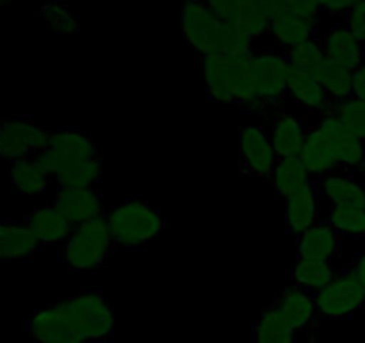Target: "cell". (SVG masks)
Instances as JSON below:
<instances>
[{
    "label": "cell",
    "instance_id": "37",
    "mask_svg": "<svg viewBox=\"0 0 365 343\" xmlns=\"http://www.w3.org/2000/svg\"><path fill=\"white\" fill-rule=\"evenodd\" d=\"M245 0H205L207 6L217 14L223 21L230 20L235 14V11L242 6Z\"/></svg>",
    "mask_w": 365,
    "mask_h": 343
},
{
    "label": "cell",
    "instance_id": "18",
    "mask_svg": "<svg viewBox=\"0 0 365 343\" xmlns=\"http://www.w3.org/2000/svg\"><path fill=\"white\" fill-rule=\"evenodd\" d=\"M321 200L323 199H321L319 192H317L316 182L285 200L284 222L289 234L298 238L299 234L314 227L317 222H321Z\"/></svg>",
    "mask_w": 365,
    "mask_h": 343
},
{
    "label": "cell",
    "instance_id": "7",
    "mask_svg": "<svg viewBox=\"0 0 365 343\" xmlns=\"http://www.w3.org/2000/svg\"><path fill=\"white\" fill-rule=\"evenodd\" d=\"M314 299L319 317L331 320L349 318L356 311H365V289L353 270L339 272L330 284L314 293Z\"/></svg>",
    "mask_w": 365,
    "mask_h": 343
},
{
    "label": "cell",
    "instance_id": "30",
    "mask_svg": "<svg viewBox=\"0 0 365 343\" xmlns=\"http://www.w3.org/2000/svg\"><path fill=\"white\" fill-rule=\"evenodd\" d=\"M38 16L53 34H75L81 31V20L77 13L61 0H50L43 4L38 11Z\"/></svg>",
    "mask_w": 365,
    "mask_h": 343
},
{
    "label": "cell",
    "instance_id": "13",
    "mask_svg": "<svg viewBox=\"0 0 365 343\" xmlns=\"http://www.w3.org/2000/svg\"><path fill=\"white\" fill-rule=\"evenodd\" d=\"M269 306L296 332L307 331L319 317L314 293L294 284L282 289Z\"/></svg>",
    "mask_w": 365,
    "mask_h": 343
},
{
    "label": "cell",
    "instance_id": "31",
    "mask_svg": "<svg viewBox=\"0 0 365 343\" xmlns=\"http://www.w3.org/2000/svg\"><path fill=\"white\" fill-rule=\"evenodd\" d=\"M328 222L346 238H365V207L328 206Z\"/></svg>",
    "mask_w": 365,
    "mask_h": 343
},
{
    "label": "cell",
    "instance_id": "1",
    "mask_svg": "<svg viewBox=\"0 0 365 343\" xmlns=\"http://www.w3.org/2000/svg\"><path fill=\"white\" fill-rule=\"evenodd\" d=\"M116 249H141L160 236L166 224L159 207L141 197H132L106 214Z\"/></svg>",
    "mask_w": 365,
    "mask_h": 343
},
{
    "label": "cell",
    "instance_id": "28",
    "mask_svg": "<svg viewBox=\"0 0 365 343\" xmlns=\"http://www.w3.org/2000/svg\"><path fill=\"white\" fill-rule=\"evenodd\" d=\"M285 57H287L289 64L292 68H299L303 71H309L314 79L321 82V79L327 75V71L330 70L331 63L327 57L324 52V46L321 43V39H310V41L303 43V45L294 46L291 50H285Z\"/></svg>",
    "mask_w": 365,
    "mask_h": 343
},
{
    "label": "cell",
    "instance_id": "34",
    "mask_svg": "<svg viewBox=\"0 0 365 343\" xmlns=\"http://www.w3.org/2000/svg\"><path fill=\"white\" fill-rule=\"evenodd\" d=\"M334 113L342 121L349 134L365 141V102L359 99H348L334 107Z\"/></svg>",
    "mask_w": 365,
    "mask_h": 343
},
{
    "label": "cell",
    "instance_id": "21",
    "mask_svg": "<svg viewBox=\"0 0 365 343\" xmlns=\"http://www.w3.org/2000/svg\"><path fill=\"white\" fill-rule=\"evenodd\" d=\"M287 96H291L296 104L305 109L314 111L321 116L331 113L335 107L324 86L317 79H314L309 71H303L299 68L291 66V71H289Z\"/></svg>",
    "mask_w": 365,
    "mask_h": 343
},
{
    "label": "cell",
    "instance_id": "20",
    "mask_svg": "<svg viewBox=\"0 0 365 343\" xmlns=\"http://www.w3.org/2000/svg\"><path fill=\"white\" fill-rule=\"evenodd\" d=\"M327 57L337 66L355 71L364 64L365 45L346 27L344 24L334 25L321 39Z\"/></svg>",
    "mask_w": 365,
    "mask_h": 343
},
{
    "label": "cell",
    "instance_id": "42",
    "mask_svg": "<svg viewBox=\"0 0 365 343\" xmlns=\"http://www.w3.org/2000/svg\"><path fill=\"white\" fill-rule=\"evenodd\" d=\"M364 343H365V339H364Z\"/></svg>",
    "mask_w": 365,
    "mask_h": 343
},
{
    "label": "cell",
    "instance_id": "24",
    "mask_svg": "<svg viewBox=\"0 0 365 343\" xmlns=\"http://www.w3.org/2000/svg\"><path fill=\"white\" fill-rule=\"evenodd\" d=\"M269 36L274 45L284 49L285 52V50L303 45L310 39H316L317 24L299 18L298 14L291 13V11H284L271 20Z\"/></svg>",
    "mask_w": 365,
    "mask_h": 343
},
{
    "label": "cell",
    "instance_id": "5",
    "mask_svg": "<svg viewBox=\"0 0 365 343\" xmlns=\"http://www.w3.org/2000/svg\"><path fill=\"white\" fill-rule=\"evenodd\" d=\"M71 318L88 343H107L114 338V309L98 289L77 293L64 299Z\"/></svg>",
    "mask_w": 365,
    "mask_h": 343
},
{
    "label": "cell",
    "instance_id": "41",
    "mask_svg": "<svg viewBox=\"0 0 365 343\" xmlns=\"http://www.w3.org/2000/svg\"><path fill=\"white\" fill-rule=\"evenodd\" d=\"M351 270L355 272V275L359 277V281L362 282V286L365 289V250H364V252H360V256L356 257L355 267H353Z\"/></svg>",
    "mask_w": 365,
    "mask_h": 343
},
{
    "label": "cell",
    "instance_id": "35",
    "mask_svg": "<svg viewBox=\"0 0 365 343\" xmlns=\"http://www.w3.org/2000/svg\"><path fill=\"white\" fill-rule=\"evenodd\" d=\"M287 11L298 14L299 18L319 24L323 7H321L319 0H287Z\"/></svg>",
    "mask_w": 365,
    "mask_h": 343
},
{
    "label": "cell",
    "instance_id": "15",
    "mask_svg": "<svg viewBox=\"0 0 365 343\" xmlns=\"http://www.w3.org/2000/svg\"><path fill=\"white\" fill-rule=\"evenodd\" d=\"M24 220L43 247H63L75 229V225L53 204L34 207Z\"/></svg>",
    "mask_w": 365,
    "mask_h": 343
},
{
    "label": "cell",
    "instance_id": "26",
    "mask_svg": "<svg viewBox=\"0 0 365 343\" xmlns=\"http://www.w3.org/2000/svg\"><path fill=\"white\" fill-rule=\"evenodd\" d=\"M9 177L13 189H16L21 195L29 197L45 193L46 188H48V181L52 179L36 156L13 161L11 163Z\"/></svg>",
    "mask_w": 365,
    "mask_h": 343
},
{
    "label": "cell",
    "instance_id": "27",
    "mask_svg": "<svg viewBox=\"0 0 365 343\" xmlns=\"http://www.w3.org/2000/svg\"><path fill=\"white\" fill-rule=\"evenodd\" d=\"M337 274L339 272L334 267V261L296 259L289 277L294 286H299L310 293H317L324 286L330 284L337 277Z\"/></svg>",
    "mask_w": 365,
    "mask_h": 343
},
{
    "label": "cell",
    "instance_id": "19",
    "mask_svg": "<svg viewBox=\"0 0 365 343\" xmlns=\"http://www.w3.org/2000/svg\"><path fill=\"white\" fill-rule=\"evenodd\" d=\"M41 243L27 225V222L6 218L0 224V259L25 261L31 259L41 249Z\"/></svg>",
    "mask_w": 365,
    "mask_h": 343
},
{
    "label": "cell",
    "instance_id": "6",
    "mask_svg": "<svg viewBox=\"0 0 365 343\" xmlns=\"http://www.w3.org/2000/svg\"><path fill=\"white\" fill-rule=\"evenodd\" d=\"M257 52L241 54V56H216L200 57V71H202L205 91L212 102L235 104V95L248 71L250 61Z\"/></svg>",
    "mask_w": 365,
    "mask_h": 343
},
{
    "label": "cell",
    "instance_id": "38",
    "mask_svg": "<svg viewBox=\"0 0 365 343\" xmlns=\"http://www.w3.org/2000/svg\"><path fill=\"white\" fill-rule=\"evenodd\" d=\"M356 2L360 0H319L323 11H327L331 16H344Z\"/></svg>",
    "mask_w": 365,
    "mask_h": 343
},
{
    "label": "cell",
    "instance_id": "40",
    "mask_svg": "<svg viewBox=\"0 0 365 343\" xmlns=\"http://www.w3.org/2000/svg\"><path fill=\"white\" fill-rule=\"evenodd\" d=\"M353 99L365 102V63L353 71Z\"/></svg>",
    "mask_w": 365,
    "mask_h": 343
},
{
    "label": "cell",
    "instance_id": "8",
    "mask_svg": "<svg viewBox=\"0 0 365 343\" xmlns=\"http://www.w3.org/2000/svg\"><path fill=\"white\" fill-rule=\"evenodd\" d=\"M25 331L38 343H88L63 300L46 304L25 320Z\"/></svg>",
    "mask_w": 365,
    "mask_h": 343
},
{
    "label": "cell",
    "instance_id": "39",
    "mask_svg": "<svg viewBox=\"0 0 365 343\" xmlns=\"http://www.w3.org/2000/svg\"><path fill=\"white\" fill-rule=\"evenodd\" d=\"M257 6L273 20L277 14L287 11V0H257Z\"/></svg>",
    "mask_w": 365,
    "mask_h": 343
},
{
    "label": "cell",
    "instance_id": "4",
    "mask_svg": "<svg viewBox=\"0 0 365 343\" xmlns=\"http://www.w3.org/2000/svg\"><path fill=\"white\" fill-rule=\"evenodd\" d=\"M182 34L198 57L216 56L225 50L227 21L205 0H182Z\"/></svg>",
    "mask_w": 365,
    "mask_h": 343
},
{
    "label": "cell",
    "instance_id": "2",
    "mask_svg": "<svg viewBox=\"0 0 365 343\" xmlns=\"http://www.w3.org/2000/svg\"><path fill=\"white\" fill-rule=\"evenodd\" d=\"M116 249L106 214L75 225L68 242L61 247V261L73 272H93L103 267Z\"/></svg>",
    "mask_w": 365,
    "mask_h": 343
},
{
    "label": "cell",
    "instance_id": "10",
    "mask_svg": "<svg viewBox=\"0 0 365 343\" xmlns=\"http://www.w3.org/2000/svg\"><path fill=\"white\" fill-rule=\"evenodd\" d=\"M289 71L291 64L284 52L264 50L253 56L250 75L264 107L278 106L287 96Z\"/></svg>",
    "mask_w": 365,
    "mask_h": 343
},
{
    "label": "cell",
    "instance_id": "12",
    "mask_svg": "<svg viewBox=\"0 0 365 343\" xmlns=\"http://www.w3.org/2000/svg\"><path fill=\"white\" fill-rule=\"evenodd\" d=\"M317 125L331 138L339 170L346 174L365 170V141L349 134L334 111L323 114Z\"/></svg>",
    "mask_w": 365,
    "mask_h": 343
},
{
    "label": "cell",
    "instance_id": "22",
    "mask_svg": "<svg viewBox=\"0 0 365 343\" xmlns=\"http://www.w3.org/2000/svg\"><path fill=\"white\" fill-rule=\"evenodd\" d=\"M309 125L291 113H274L271 120V141L278 157H299L305 145Z\"/></svg>",
    "mask_w": 365,
    "mask_h": 343
},
{
    "label": "cell",
    "instance_id": "23",
    "mask_svg": "<svg viewBox=\"0 0 365 343\" xmlns=\"http://www.w3.org/2000/svg\"><path fill=\"white\" fill-rule=\"evenodd\" d=\"M316 188L321 199L330 206H356L365 207V188L351 174L334 172L317 179Z\"/></svg>",
    "mask_w": 365,
    "mask_h": 343
},
{
    "label": "cell",
    "instance_id": "16",
    "mask_svg": "<svg viewBox=\"0 0 365 343\" xmlns=\"http://www.w3.org/2000/svg\"><path fill=\"white\" fill-rule=\"evenodd\" d=\"M341 239L330 222L321 220L296 238V256L298 259L334 261L341 254Z\"/></svg>",
    "mask_w": 365,
    "mask_h": 343
},
{
    "label": "cell",
    "instance_id": "29",
    "mask_svg": "<svg viewBox=\"0 0 365 343\" xmlns=\"http://www.w3.org/2000/svg\"><path fill=\"white\" fill-rule=\"evenodd\" d=\"M252 343H298V332L292 331L271 306L253 322Z\"/></svg>",
    "mask_w": 365,
    "mask_h": 343
},
{
    "label": "cell",
    "instance_id": "33",
    "mask_svg": "<svg viewBox=\"0 0 365 343\" xmlns=\"http://www.w3.org/2000/svg\"><path fill=\"white\" fill-rule=\"evenodd\" d=\"M321 84L324 86L334 106H337V104L353 96V71L337 66V64H331L327 75L321 79Z\"/></svg>",
    "mask_w": 365,
    "mask_h": 343
},
{
    "label": "cell",
    "instance_id": "11",
    "mask_svg": "<svg viewBox=\"0 0 365 343\" xmlns=\"http://www.w3.org/2000/svg\"><path fill=\"white\" fill-rule=\"evenodd\" d=\"M239 157L241 175L269 181L278 156L271 134L262 125H245L239 132Z\"/></svg>",
    "mask_w": 365,
    "mask_h": 343
},
{
    "label": "cell",
    "instance_id": "25",
    "mask_svg": "<svg viewBox=\"0 0 365 343\" xmlns=\"http://www.w3.org/2000/svg\"><path fill=\"white\" fill-rule=\"evenodd\" d=\"M269 182L273 186L274 193L280 199L287 200L289 197L309 188L316 181L305 170L299 157H278L277 164L273 168V174L269 177Z\"/></svg>",
    "mask_w": 365,
    "mask_h": 343
},
{
    "label": "cell",
    "instance_id": "14",
    "mask_svg": "<svg viewBox=\"0 0 365 343\" xmlns=\"http://www.w3.org/2000/svg\"><path fill=\"white\" fill-rule=\"evenodd\" d=\"M53 206L73 225H81L103 214V193L98 186L93 188H57Z\"/></svg>",
    "mask_w": 365,
    "mask_h": 343
},
{
    "label": "cell",
    "instance_id": "32",
    "mask_svg": "<svg viewBox=\"0 0 365 343\" xmlns=\"http://www.w3.org/2000/svg\"><path fill=\"white\" fill-rule=\"evenodd\" d=\"M103 179V161L102 157L88 161L82 166L75 168L70 174L57 179L59 188H93L98 186Z\"/></svg>",
    "mask_w": 365,
    "mask_h": 343
},
{
    "label": "cell",
    "instance_id": "3",
    "mask_svg": "<svg viewBox=\"0 0 365 343\" xmlns=\"http://www.w3.org/2000/svg\"><path fill=\"white\" fill-rule=\"evenodd\" d=\"M36 157L45 166L50 177L57 181L88 161L102 157V152L81 129L64 127L52 132L48 146Z\"/></svg>",
    "mask_w": 365,
    "mask_h": 343
},
{
    "label": "cell",
    "instance_id": "36",
    "mask_svg": "<svg viewBox=\"0 0 365 343\" xmlns=\"http://www.w3.org/2000/svg\"><path fill=\"white\" fill-rule=\"evenodd\" d=\"M344 25L365 45V0L356 2L344 14Z\"/></svg>",
    "mask_w": 365,
    "mask_h": 343
},
{
    "label": "cell",
    "instance_id": "9",
    "mask_svg": "<svg viewBox=\"0 0 365 343\" xmlns=\"http://www.w3.org/2000/svg\"><path fill=\"white\" fill-rule=\"evenodd\" d=\"M52 132L32 116H18L4 121L0 127V156L6 161H18L38 156L48 146Z\"/></svg>",
    "mask_w": 365,
    "mask_h": 343
},
{
    "label": "cell",
    "instance_id": "17",
    "mask_svg": "<svg viewBox=\"0 0 365 343\" xmlns=\"http://www.w3.org/2000/svg\"><path fill=\"white\" fill-rule=\"evenodd\" d=\"M299 161H302L305 170L309 172L314 181L324 177V175L334 174V172H341L334 152L331 138L319 125L309 129L305 145H303L302 154H299Z\"/></svg>",
    "mask_w": 365,
    "mask_h": 343
}]
</instances>
